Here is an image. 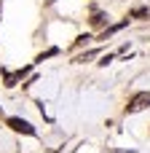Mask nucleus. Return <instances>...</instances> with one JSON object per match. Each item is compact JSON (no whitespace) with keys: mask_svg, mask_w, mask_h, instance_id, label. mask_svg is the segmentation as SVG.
<instances>
[{"mask_svg":"<svg viewBox=\"0 0 150 153\" xmlns=\"http://www.w3.org/2000/svg\"><path fill=\"white\" fill-rule=\"evenodd\" d=\"M145 108H150V91H140V94H134L132 102L126 105L129 113H140V110H145Z\"/></svg>","mask_w":150,"mask_h":153,"instance_id":"obj_1","label":"nucleus"},{"mask_svg":"<svg viewBox=\"0 0 150 153\" xmlns=\"http://www.w3.org/2000/svg\"><path fill=\"white\" fill-rule=\"evenodd\" d=\"M24 73H27V70H16V73H8V75H5V86H16V81H19Z\"/></svg>","mask_w":150,"mask_h":153,"instance_id":"obj_3","label":"nucleus"},{"mask_svg":"<svg viewBox=\"0 0 150 153\" xmlns=\"http://www.w3.org/2000/svg\"><path fill=\"white\" fill-rule=\"evenodd\" d=\"M8 126H11L13 132H21V134H35V129H32L27 121H21V118H8Z\"/></svg>","mask_w":150,"mask_h":153,"instance_id":"obj_2","label":"nucleus"},{"mask_svg":"<svg viewBox=\"0 0 150 153\" xmlns=\"http://www.w3.org/2000/svg\"><path fill=\"white\" fill-rule=\"evenodd\" d=\"M91 22H94V24H97V27H99V24H105V22H107V16H105V13H102V11H97V13H94V19H91Z\"/></svg>","mask_w":150,"mask_h":153,"instance_id":"obj_4","label":"nucleus"}]
</instances>
